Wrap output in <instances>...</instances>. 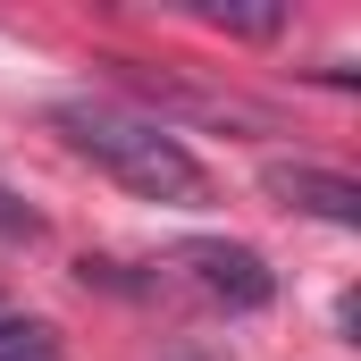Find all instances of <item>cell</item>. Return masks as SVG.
Here are the masks:
<instances>
[{"mask_svg":"<svg viewBox=\"0 0 361 361\" xmlns=\"http://www.w3.org/2000/svg\"><path fill=\"white\" fill-rule=\"evenodd\" d=\"M177 269L210 294V302H227V311H261L277 294V269L252 252V244H227V235H202V244H177Z\"/></svg>","mask_w":361,"mask_h":361,"instance_id":"2","label":"cell"},{"mask_svg":"<svg viewBox=\"0 0 361 361\" xmlns=\"http://www.w3.org/2000/svg\"><path fill=\"white\" fill-rule=\"evenodd\" d=\"M0 361H68V353H59V328H51V319L0 311Z\"/></svg>","mask_w":361,"mask_h":361,"instance_id":"4","label":"cell"},{"mask_svg":"<svg viewBox=\"0 0 361 361\" xmlns=\"http://www.w3.org/2000/svg\"><path fill=\"white\" fill-rule=\"evenodd\" d=\"M261 185H269L286 210H311V219H328V227H361V185L336 177V169H311V160H269V169H261Z\"/></svg>","mask_w":361,"mask_h":361,"instance_id":"3","label":"cell"},{"mask_svg":"<svg viewBox=\"0 0 361 361\" xmlns=\"http://www.w3.org/2000/svg\"><path fill=\"white\" fill-rule=\"evenodd\" d=\"M219 25H235V34H277L286 17H277V8H219Z\"/></svg>","mask_w":361,"mask_h":361,"instance_id":"5","label":"cell"},{"mask_svg":"<svg viewBox=\"0 0 361 361\" xmlns=\"http://www.w3.org/2000/svg\"><path fill=\"white\" fill-rule=\"evenodd\" d=\"M51 126L85 152L92 169H109L126 193H143V202H177V210L210 202L202 160L185 152L160 118H143V109H126V101H59V109H51Z\"/></svg>","mask_w":361,"mask_h":361,"instance_id":"1","label":"cell"}]
</instances>
